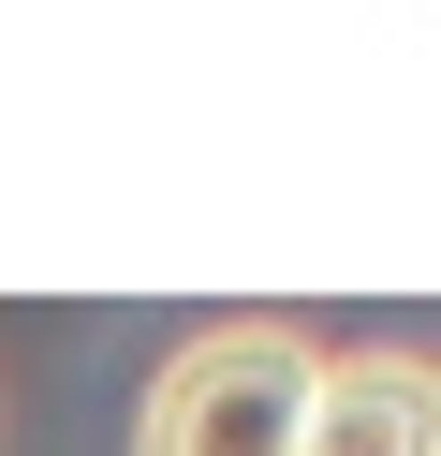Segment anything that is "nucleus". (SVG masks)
<instances>
[{"label":"nucleus","instance_id":"f257e3e1","mask_svg":"<svg viewBox=\"0 0 441 456\" xmlns=\"http://www.w3.org/2000/svg\"><path fill=\"white\" fill-rule=\"evenodd\" d=\"M309 338L294 324H206L192 354H162V383L133 397V456H294V412H309Z\"/></svg>","mask_w":441,"mask_h":456},{"label":"nucleus","instance_id":"f03ea898","mask_svg":"<svg viewBox=\"0 0 441 456\" xmlns=\"http://www.w3.org/2000/svg\"><path fill=\"white\" fill-rule=\"evenodd\" d=\"M294 456H441V368H412V354H323L309 412H294Z\"/></svg>","mask_w":441,"mask_h":456}]
</instances>
